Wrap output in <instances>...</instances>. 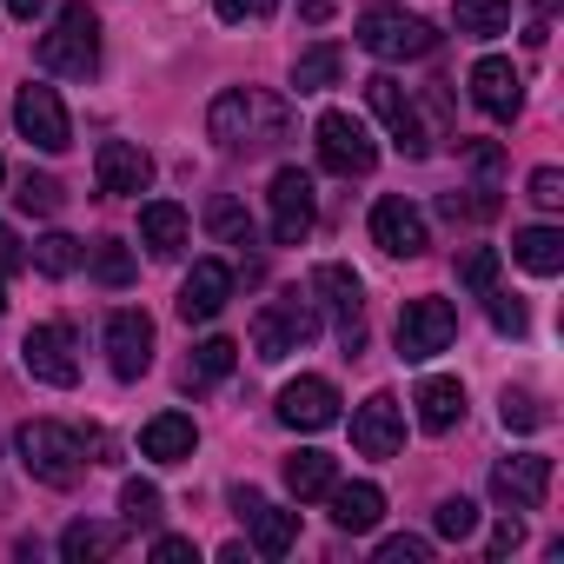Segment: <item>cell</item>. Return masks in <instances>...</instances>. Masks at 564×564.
I'll use <instances>...</instances> for the list:
<instances>
[{
	"label": "cell",
	"instance_id": "cell-37",
	"mask_svg": "<svg viewBox=\"0 0 564 564\" xmlns=\"http://www.w3.org/2000/svg\"><path fill=\"white\" fill-rule=\"evenodd\" d=\"M498 419H505V432H544L551 425V412H544L538 392H505L498 399Z\"/></svg>",
	"mask_w": 564,
	"mask_h": 564
},
{
	"label": "cell",
	"instance_id": "cell-3",
	"mask_svg": "<svg viewBox=\"0 0 564 564\" xmlns=\"http://www.w3.org/2000/svg\"><path fill=\"white\" fill-rule=\"evenodd\" d=\"M41 67L67 74V80H94L100 74V14L87 0H67L54 14V28L41 34Z\"/></svg>",
	"mask_w": 564,
	"mask_h": 564
},
{
	"label": "cell",
	"instance_id": "cell-34",
	"mask_svg": "<svg viewBox=\"0 0 564 564\" xmlns=\"http://www.w3.org/2000/svg\"><path fill=\"white\" fill-rule=\"evenodd\" d=\"M28 259H34V272H47V279H67V272H74L87 252H80V239H74V232H41Z\"/></svg>",
	"mask_w": 564,
	"mask_h": 564
},
{
	"label": "cell",
	"instance_id": "cell-36",
	"mask_svg": "<svg viewBox=\"0 0 564 564\" xmlns=\"http://www.w3.org/2000/svg\"><path fill=\"white\" fill-rule=\"evenodd\" d=\"M61 199H67V193H61V180H54V173H34V166H28V173H21V186H14V206H21V213H41V219H47V213H61Z\"/></svg>",
	"mask_w": 564,
	"mask_h": 564
},
{
	"label": "cell",
	"instance_id": "cell-49",
	"mask_svg": "<svg viewBox=\"0 0 564 564\" xmlns=\"http://www.w3.org/2000/svg\"><path fill=\"white\" fill-rule=\"evenodd\" d=\"M8 14L14 21H34V14H47V0H8Z\"/></svg>",
	"mask_w": 564,
	"mask_h": 564
},
{
	"label": "cell",
	"instance_id": "cell-43",
	"mask_svg": "<svg viewBox=\"0 0 564 564\" xmlns=\"http://www.w3.org/2000/svg\"><path fill=\"white\" fill-rule=\"evenodd\" d=\"M213 14L219 21H272L279 0H213Z\"/></svg>",
	"mask_w": 564,
	"mask_h": 564
},
{
	"label": "cell",
	"instance_id": "cell-27",
	"mask_svg": "<svg viewBox=\"0 0 564 564\" xmlns=\"http://www.w3.org/2000/svg\"><path fill=\"white\" fill-rule=\"evenodd\" d=\"M511 259H518L524 272L551 279V272H564V232H557V226H524V232L511 239Z\"/></svg>",
	"mask_w": 564,
	"mask_h": 564
},
{
	"label": "cell",
	"instance_id": "cell-11",
	"mask_svg": "<svg viewBox=\"0 0 564 564\" xmlns=\"http://www.w3.org/2000/svg\"><path fill=\"white\" fill-rule=\"evenodd\" d=\"M14 127H21L41 153H67V147H74V120H67L61 94L41 87V80H28V87L14 94Z\"/></svg>",
	"mask_w": 564,
	"mask_h": 564
},
{
	"label": "cell",
	"instance_id": "cell-52",
	"mask_svg": "<svg viewBox=\"0 0 564 564\" xmlns=\"http://www.w3.org/2000/svg\"><path fill=\"white\" fill-rule=\"evenodd\" d=\"M0 180H8V160H0Z\"/></svg>",
	"mask_w": 564,
	"mask_h": 564
},
{
	"label": "cell",
	"instance_id": "cell-47",
	"mask_svg": "<svg viewBox=\"0 0 564 564\" xmlns=\"http://www.w3.org/2000/svg\"><path fill=\"white\" fill-rule=\"evenodd\" d=\"M193 557V538H153V564H186Z\"/></svg>",
	"mask_w": 564,
	"mask_h": 564
},
{
	"label": "cell",
	"instance_id": "cell-6",
	"mask_svg": "<svg viewBox=\"0 0 564 564\" xmlns=\"http://www.w3.org/2000/svg\"><path fill=\"white\" fill-rule=\"evenodd\" d=\"M313 306L333 313V333H339L346 359H359V352H366V286H359V272L339 265V259H326V265L313 272Z\"/></svg>",
	"mask_w": 564,
	"mask_h": 564
},
{
	"label": "cell",
	"instance_id": "cell-22",
	"mask_svg": "<svg viewBox=\"0 0 564 564\" xmlns=\"http://www.w3.org/2000/svg\"><path fill=\"white\" fill-rule=\"evenodd\" d=\"M193 445H199V425H193L186 412H160V419L140 425V452H147L153 465H186Z\"/></svg>",
	"mask_w": 564,
	"mask_h": 564
},
{
	"label": "cell",
	"instance_id": "cell-17",
	"mask_svg": "<svg viewBox=\"0 0 564 564\" xmlns=\"http://www.w3.org/2000/svg\"><path fill=\"white\" fill-rule=\"evenodd\" d=\"M544 491H551V458H544V452H518V458H505V465L491 471V498H498L505 511H538Z\"/></svg>",
	"mask_w": 564,
	"mask_h": 564
},
{
	"label": "cell",
	"instance_id": "cell-41",
	"mask_svg": "<svg viewBox=\"0 0 564 564\" xmlns=\"http://www.w3.org/2000/svg\"><path fill=\"white\" fill-rule=\"evenodd\" d=\"M485 313H491V326H498V333H511V339H518V333L531 326V313H524V300H511V293H498V286L485 293Z\"/></svg>",
	"mask_w": 564,
	"mask_h": 564
},
{
	"label": "cell",
	"instance_id": "cell-9",
	"mask_svg": "<svg viewBox=\"0 0 564 564\" xmlns=\"http://www.w3.org/2000/svg\"><path fill=\"white\" fill-rule=\"evenodd\" d=\"M313 133H319V160H326V173H339V180H366V173L379 166V147H372L366 120H352L346 107H326Z\"/></svg>",
	"mask_w": 564,
	"mask_h": 564
},
{
	"label": "cell",
	"instance_id": "cell-46",
	"mask_svg": "<svg viewBox=\"0 0 564 564\" xmlns=\"http://www.w3.org/2000/svg\"><path fill=\"white\" fill-rule=\"evenodd\" d=\"M28 265V246L14 239V226H0V272H21Z\"/></svg>",
	"mask_w": 564,
	"mask_h": 564
},
{
	"label": "cell",
	"instance_id": "cell-44",
	"mask_svg": "<svg viewBox=\"0 0 564 564\" xmlns=\"http://www.w3.org/2000/svg\"><path fill=\"white\" fill-rule=\"evenodd\" d=\"M425 557H432L425 538H386L379 544V564H425Z\"/></svg>",
	"mask_w": 564,
	"mask_h": 564
},
{
	"label": "cell",
	"instance_id": "cell-23",
	"mask_svg": "<svg viewBox=\"0 0 564 564\" xmlns=\"http://www.w3.org/2000/svg\"><path fill=\"white\" fill-rule=\"evenodd\" d=\"M120 544H127V524H107V518H74L61 531V557L67 564H107Z\"/></svg>",
	"mask_w": 564,
	"mask_h": 564
},
{
	"label": "cell",
	"instance_id": "cell-50",
	"mask_svg": "<svg viewBox=\"0 0 564 564\" xmlns=\"http://www.w3.org/2000/svg\"><path fill=\"white\" fill-rule=\"evenodd\" d=\"M300 14H306V21H313V28H319V21H326V14H333V0H300Z\"/></svg>",
	"mask_w": 564,
	"mask_h": 564
},
{
	"label": "cell",
	"instance_id": "cell-20",
	"mask_svg": "<svg viewBox=\"0 0 564 564\" xmlns=\"http://www.w3.org/2000/svg\"><path fill=\"white\" fill-rule=\"evenodd\" d=\"M471 100H478V113H491V120H518V107H524L518 67H511L505 54H485V61L471 67Z\"/></svg>",
	"mask_w": 564,
	"mask_h": 564
},
{
	"label": "cell",
	"instance_id": "cell-1",
	"mask_svg": "<svg viewBox=\"0 0 564 564\" xmlns=\"http://www.w3.org/2000/svg\"><path fill=\"white\" fill-rule=\"evenodd\" d=\"M286 127H293L286 100H272V94H259V87H226V94L206 107V133H213L226 153H265V147L286 140Z\"/></svg>",
	"mask_w": 564,
	"mask_h": 564
},
{
	"label": "cell",
	"instance_id": "cell-10",
	"mask_svg": "<svg viewBox=\"0 0 564 564\" xmlns=\"http://www.w3.org/2000/svg\"><path fill=\"white\" fill-rule=\"evenodd\" d=\"M452 339H458V313H452L445 300H405V313H399V359L425 366V359H438Z\"/></svg>",
	"mask_w": 564,
	"mask_h": 564
},
{
	"label": "cell",
	"instance_id": "cell-40",
	"mask_svg": "<svg viewBox=\"0 0 564 564\" xmlns=\"http://www.w3.org/2000/svg\"><path fill=\"white\" fill-rule=\"evenodd\" d=\"M432 524H438V538H452V544H465V538L478 531V505H471V498H445V505L432 511Z\"/></svg>",
	"mask_w": 564,
	"mask_h": 564
},
{
	"label": "cell",
	"instance_id": "cell-13",
	"mask_svg": "<svg viewBox=\"0 0 564 564\" xmlns=\"http://www.w3.org/2000/svg\"><path fill=\"white\" fill-rule=\"evenodd\" d=\"M21 366L41 379V386H80V352H74V326L47 319L21 339Z\"/></svg>",
	"mask_w": 564,
	"mask_h": 564
},
{
	"label": "cell",
	"instance_id": "cell-38",
	"mask_svg": "<svg viewBox=\"0 0 564 564\" xmlns=\"http://www.w3.org/2000/svg\"><path fill=\"white\" fill-rule=\"evenodd\" d=\"M94 279H100V286H113V293L133 286V252H127L120 239H100V246H94Z\"/></svg>",
	"mask_w": 564,
	"mask_h": 564
},
{
	"label": "cell",
	"instance_id": "cell-42",
	"mask_svg": "<svg viewBox=\"0 0 564 564\" xmlns=\"http://www.w3.org/2000/svg\"><path fill=\"white\" fill-rule=\"evenodd\" d=\"M531 206H544V213L564 206V173H557V166H538V173H531Z\"/></svg>",
	"mask_w": 564,
	"mask_h": 564
},
{
	"label": "cell",
	"instance_id": "cell-31",
	"mask_svg": "<svg viewBox=\"0 0 564 564\" xmlns=\"http://www.w3.org/2000/svg\"><path fill=\"white\" fill-rule=\"evenodd\" d=\"M452 28L471 41H491L511 28V0H452Z\"/></svg>",
	"mask_w": 564,
	"mask_h": 564
},
{
	"label": "cell",
	"instance_id": "cell-15",
	"mask_svg": "<svg viewBox=\"0 0 564 564\" xmlns=\"http://www.w3.org/2000/svg\"><path fill=\"white\" fill-rule=\"evenodd\" d=\"M279 425H293V432H326V425H339V386L319 379V372L293 379L286 392H279Z\"/></svg>",
	"mask_w": 564,
	"mask_h": 564
},
{
	"label": "cell",
	"instance_id": "cell-30",
	"mask_svg": "<svg viewBox=\"0 0 564 564\" xmlns=\"http://www.w3.org/2000/svg\"><path fill=\"white\" fill-rule=\"evenodd\" d=\"M232 359H239V346H232V339H199V346H193V359H186V372H180V379H186V392L219 386V379L232 372Z\"/></svg>",
	"mask_w": 564,
	"mask_h": 564
},
{
	"label": "cell",
	"instance_id": "cell-2",
	"mask_svg": "<svg viewBox=\"0 0 564 564\" xmlns=\"http://www.w3.org/2000/svg\"><path fill=\"white\" fill-rule=\"evenodd\" d=\"M14 452H21V465H28L41 485H54V491H74L80 471H87V445H80V432L61 425V419H34V425H21V432H14Z\"/></svg>",
	"mask_w": 564,
	"mask_h": 564
},
{
	"label": "cell",
	"instance_id": "cell-28",
	"mask_svg": "<svg viewBox=\"0 0 564 564\" xmlns=\"http://www.w3.org/2000/svg\"><path fill=\"white\" fill-rule=\"evenodd\" d=\"M333 485H339V465H333L326 452H293V458H286V491H293L300 505L326 498Z\"/></svg>",
	"mask_w": 564,
	"mask_h": 564
},
{
	"label": "cell",
	"instance_id": "cell-21",
	"mask_svg": "<svg viewBox=\"0 0 564 564\" xmlns=\"http://www.w3.org/2000/svg\"><path fill=\"white\" fill-rule=\"evenodd\" d=\"M186 239H193L186 206H173V199H147V206H140V246H147L153 259H180Z\"/></svg>",
	"mask_w": 564,
	"mask_h": 564
},
{
	"label": "cell",
	"instance_id": "cell-7",
	"mask_svg": "<svg viewBox=\"0 0 564 564\" xmlns=\"http://www.w3.org/2000/svg\"><path fill=\"white\" fill-rule=\"evenodd\" d=\"M265 199H272V239H279V246H306V239H313L319 193H313V173H306V166H279L272 186H265Z\"/></svg>",
	"mask_w": 564,
	"mask_h": 564
},
{
	"label": "cell",
	"instance_id": "cell-39",
	"mask_svg": "<svg viewBox=\"0 0 564 564\" xmlns=\"http://www.w3.org/2000/svg\"><path fill=\"white\" fill-rule=\"evenodd\" d=\"M438 213H445L452 226H458V219H491V213H498V193H491V186H471V193H445V199H438Z\"/></svg>",
	"mask_w": 564,
	"mask_h": 564
},
{
	"label": "cell",
	"instance_id": "cell-51",
	"mask_svg": "<svg viewBox=\"0 0 564 564\" xmlns=\"http://www.w3.org/2000/svg\"><path fill=\"white\" fill-rule=\"evenodd\" d=\"M0 313H8V272H0Z\"/></svg>",
	"mask_w": 564,
	"mask_h": 564
},
{
	"label": "cell",
	"instance_id": "cell-29",
	"mask_svg": "<svg viewBox=\"0 0 564 564\" xmlns=\"http://www.w3.org/2000/svg\"><path fill=\"white\" fill-rule=\"evenodd\" d=\"M339 74H346V54L333 41H319L293 61V94H326V87H339Z\"/></svg>",
	"mask_w": 564,
	"mask_h": 564
},
{
	"label": "cell",
	"instance_id": "cell-48",
	"mask_svg": "<svg viewBox=\"0 0 564 564\" xmlns=\"http://www.w3.org/2000/svg\"><path fill=\"white\" fill-rule=\"evenodd\" d=\"M465 160H471V173H485V180H491V173H498V160H505V153H498V147H491V140H478V147H465Z\"/></svg>",
	"mask_w": 564,
	"mask_h": 564
},
{
	"label": "cell",
	"instance_id": "cell-4",
	"mask_svg": "<svg viewBox=\"0 0 564 564\" xmlns=\"http://www.w3.org/2000/svg\"><path fill=\"white\" fill-rule=\"evenodd\" d=\"M313 339H319V306H313L306 293H279V300H265L259 319H252V359H265V366L306 352Z\"/></svg>",
	"mask_w": 564,
	"mask_h": 564
},
{
	"label": "cell",
	"instance_id": "cell-25",
	"mask_svg": "<svg viewBox=\"0 0 564 564\" xmlns=\"http://www.w3.org/2000/svg\"><path fill=\"white\" fill-rule=\"evenodd\" d=\"M326 498H333V524H339V531H372V524L386 518V491L366 485V478H359V485H333Z\"/></svg>",
	"mask_w": 564,
	"mask_h": 564
},
{
	"label": "cell",
	"instance_id": "cell-14",
	"mask_svg": "<svg viewBox=\"0 0 564 564\" xmlns=\"http://www.w3.org/2000/svg\"><path fill=\"white\" fill-rule=\"evenodd\" d=\"M405 445V405L392 392H372L359 412H352V452L359 458H392Z\"/></svg>",
	"mask_w": 564,
	"mask_h": 564
},
{
	"label": "cell",
	"instance_id": "cell-19",
	"mask_svg": "<svg viewBox=\"0 0 564 564\" xmlns=\"http://www.w3.org/2000/svg\"><path fill=\"white\" fill-rule=\"evenodd\" d=\"M94 180H100V193L133 199V193L153 186V160H147V147H133V140H100V153H94Z\"/></svg>",
	"mask_w": 564,
	"mask_h": 564
},
{
	"label": "cell",
	"instance_id": "cell-26",
	"mask_svg": "<svg viewBox=\"0 0 564 564\" xmlns=\"http://www.w3.org/2000/svg\"><path fill=\"white\" fill-rule=\"evenodd\" d=\"M246 524H252V551H259V557H286L293 538H300V511H279V505H265V498L246 511Z\"/></svg>",
	"mask_w": 564,
	"mask_h": 564
},
{
	"label": "cell",
	"instance_id": "cell-16",
	"mask_svg": "<svg viewBox=\"0 0 564 564\" xmlns=\"http://www.w3.org/2000/svg\"><path fill=\"white\" fill-rule=\"evenodd\" d=\"M372 246L392 252V259H419V252L432 246V239H425V213H419L412 199L386 193V199L372 206Z\"/></svg>",
	"mask_w": 564,
	"mask_h": 564
},
{
	"label": "cell",
	"instance_id": "cell-18",
	"mask_svg": "<svg viewBox=\"0 0 564 564\" xmlns=\"http://www.w3.org/2000/svg\"><path fill=\"white\" fill-rule=\"evenodd\" d=\"M226 300H232V265L226 259H193L186 286H180V319L186 326H206V319L226 313Z\"/></svg>",
	"mask_w": 564,
	"mask_h": 564
},
{
	"label": "cell",
	"instance_id": "cell-12",
	"mask_svg": "<svg viewBox=\"0 0 564 564\" xmlns=\"http://www.w3.org/2000/svg\"><path fill=\"white\" fill-rule=\"evenodd\" d=\"M107 366H113V379H127V386L153 372V319H147L140 306L107 313Z\"/></svg>",
	"mask_w": 564,
	"mask_h": 564
},
{
	"label": "cell",
	"instance_id": "cell-5",
	"mask_svg": "<svg viewBox=\"0 0 564 564\" xmlns=\"http://www.w3.org/2000/svg\"><path fill=\"white\" fill-rule=\"evenodd\" d=\"M352 41L372 54V61H425L432 47H438V28L425 21V14H405V8H366L359 14V28H352Z\"/></svg>",
	"mask_w": 564,
	"mask_h": 564
},
{
	"label": "cell",
	"instance_id": "cell-24",
	"mask_svg": "<svg viewBox=\"0 0 564 564\" xmlns=\"http://www.w3.org/2000/svg\"><path fill=\"white\" fill-rule=\"evenodd\" d=\"M412 405H419V425L438 438V432H452V425L465 419V386H458V379H419Z\"/></svg>",
	"mask_w": 564,
	"mask_h": 564
},
{
	"label": "cell",
	"instance_id": "cell-33",
	"mask_svg": "<svg viewBox=\"0 0 564 564\" xmlns=\"http://www.w3.org/2000/svg\"><path fill=\"white\" fill-rule=\"evenodd\" d=\"M120 518H127L133 531H153V524L166 518V498H160V485H153V478H127V485H120Z\"/></svg>",
	"mask_w": 564,
	"mask_h": 564
},
{
	"label": "cell",
	"instance_id": "cell-35",
	"mask_svg": "<svg viewBox=\"0 0 564 564\" xmlns=\"http://www.w3.org/2000/svg\"><path fill=\"white\" fill-rule=\"evenodd\" d=\"M452 272H458V286H465V293H478V300H485V293L498 286V246H465Z\"/></svg>",
	"mask_w": 564,
	"mask_h": 564
},
{
	"label": "cell",
	"instance_id": "cell-8",
	"mask_svg": "<svg viewBox=\"0 0 564 564\" xmlns=\"http://www.w3.org/2000/svg\"><path fill=\"white\" fill-rule=\"evenodd\" d=\"M366 107L386 120V133H392V147H399L405 160H425V153H432L425 113H419V100L405 94V80H392V74H372V80H366Z\"/></svg>",
	"mask_w": 564,
	"mask_h": 564
},
{
	"label": "cell",
	"instance_id": "cell-45",
	"mask_svg": "<svg viewBox=\"0 0 564 564\" xmlns=\"http://www.w3.org/2000/svg\"><path fill=\"white\" fill-rule=\"evenodd\" d=\"M518 544H524V524H518V518H511V511H505V518H498V524H491V557H511V551H518Z\"/></svg>",
	"mask_w": 564,
	"mask_h": 564
},
{
	"label": "cell",
	"instance_id": "cell-32",
	"mask_svg": "<svg viewBox=\"0 0 564 564\" xmlns=\"http://www.w3.org/2000/svg\"><path fill=\"white\" fill-rule=\"evenodd\" d=\"M206 232H213L219 246H252V213H246L232 193H219V199H206Z\"/></svg>",
	"mask_w": 564,
	"mask_h": 564
}]
</instances>
